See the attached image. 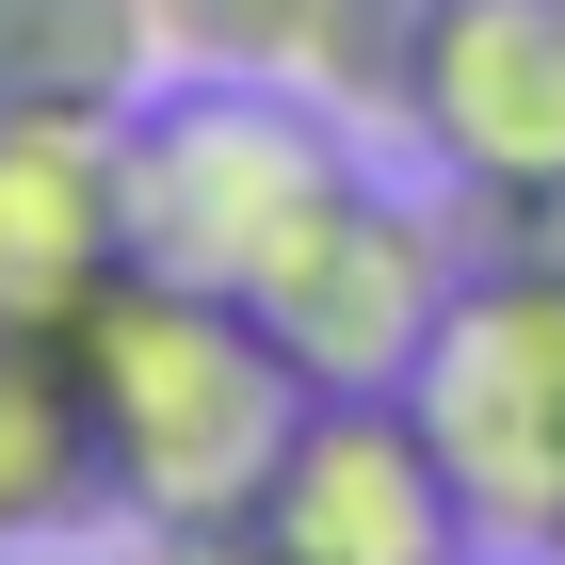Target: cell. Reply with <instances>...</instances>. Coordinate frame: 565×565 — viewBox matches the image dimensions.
<instances>
[{"instance_id": "13", "label": "cell", "mask_w": 565, "mask_h": 565, "mask_svg": "<svg viewBox=\"0 0 565 565\" xmlns=\"http://www.w3.org/2000/svg\"><path fill=\"white\" fill-rule=\"evenodd\" d=\"M533 565H565V533H550V550H533Z\"/></svg>"}, {"instance_id": "11", "label": "cell", "mask_w": 565, "mask_h": 565, "mask_svg": "<svg viewBox=\"0 0 565 565\" xmlns=\"http://www.w3.org/2000/svg\"><path fill=\"white\" fill-rule=\"evenodd\" d=\"M146 33H162V82H291L307 0H146Z\"/></svg>"}, {"instance_id": "10", "label": "cell", "mask_w": 565, "mask_h": 565, "mask_svg": "<svg viewBox=\"0 0 565 565\" xmlns=\"http://www.w3.org/2000/svg\"><path fill=\"white\" fill-rule=\"evenodd\" d=\"M404 65H420V0H307L291 97H323L340 130H404Z\"/></svg>"}, {"instance_id": "5", "label": "cell", "mask_w": 565, "mask_h": 565, "mask_svg": "<svg viewBox=\"0 0 565 565\" xmlns=\"http://www.w3.org/2000/svg\"><path fill=\"white\" fill-rule=\"evenodd\" d=\"M243 518L291 565H469L484 550L469 484H452V452L420 436L404 388H307V420L275 436V469H259Z\"/></svg>"}, {"instance_id": "4", "label": "cell", "mask_w": 565, "mask_h": 565, "mask_svg": "<svg viewBox=\"0 0 565 565\" xmlns=\"http://www.w3.org/2000/svg\"><path fill=\"white\" fill-rule=\"evenodd\" d=\"M452 275H469L452 259V211H420L372 162H340L275 226V259L243 275V307L275 323V355H291L307 388H404L420 340H436V307H452Z\"/></svg>"}, {"instance_id": "6", "label": "cell", "mask_w": 565, "mask_h": 565, "mask_svg": "<svg viewBox=\"0 0 565 565\" xmlns=\"http://www.w3.org/2000/svg\"><path fill=\"white\" fill-rule=\"evenodd\" d=\"M404 146H436V194L565 178V0H420Z\"/></svg>"}, {"instance_id": "12", "label": "cell", "mask_w": 565, "mask_h": 565, "mask_svg": "<svg viewBox=\"0 0 565 565\" xmlns=\"http://www.w3.org/2000/svg\"><path fill=\"white\" fill-rule=\"evenodd\" d=\"M146 565H291L259 518H178V533H146Z\"/></svg>"}, {"instance_id": "9", "label": "cell", "mask_w": 565, "mask_h": 565, "mask_svg": "<svg viewBox=\"0 0 565 565\" xmlns=\"http://www.w3.org/2000/svg\"><path fill=\"white\" fill-rule=\"evenodd\" d=\"M146 0H0V114H146Z\"/></svg>"}, {"instance_id": "3", "label": "cell", "mask_w": 565, "mask_h": 565, "mask_svg": "<svg viewBox=\"0 0 565 565\" xmlns=\"http://www.w3.org/2000/svg\"><path fill=\"white\" fill-rule=\"evenodd\" d=\"M340 162H355V130L323 97H291V82H162L130 114V259L243 291L275 259V226Z\"/></svg>"}, {"instance_id": "1", "label": "cell", "mask_w": 565, "mask_h": 565, "mask_svg": "<svg viewBox=\"0 0 565 565\" xmlns=\"http://www.w3.org/2000/svg\"><path fill=\"white\" fill-rule=\"evenodd\" d=\"M65 372H82V420H97V484L130 533L178 518H243L275 469V436L307 420V372L275 355V323L211 275H114V291L65 323Z\"/></svg>"}, {"instance_id": "2", "label": "cell", "mask_w": 565, "mask_h": 565, "mask_svg": "<svg viewBox=\"0 0 565 565\" xmlns=\"http://www.w3.org/2000/svg\"><path fill=\"white\" fill-rule=\"evenodd\" d=\"M404 404L452 452L484 550H550L565 533V259H469Z\"/></svg>"}, {"instance_id": "7", "label": "cell", "mask_w": 565, "mask_h": 565, "mask_svg": "<svg viewBox=\"0 0 565 565\" xmlns=\"http://www.w3.org/2000/svg\"><path fill=\"white\" fill-rule=\"evenodd\" d=\"M130 275V114H0V323L65 340Z\"/></svg>"}, {"instance_id": "8", "label": "cell", "mask_w": 565, "mask_h": 565, "mask_svg": "<svg viewBox=\"0 0 565 565\" xmlns=\"http://www.w3.org/2000/svg\"><path fill=\"white\" fill-rule=\"evenodd\" d=\"M82 518H114L82 372H65V340H17L0 323V550H49V533H82Z\"/></svg>"}]
</instances>
